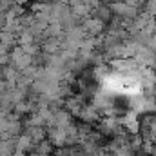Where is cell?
Wrapping results in <instances>:
<instances>
[{"label": "cell", "mask_w": 156, "mask_h": 156, "mask_svg": "<svg viewBox=\"0 0 156 156\" xmlns=\"http://www.w3.org/2000/svg\"><path fill=\"white\" fill-rule=\"evenodd\" d=\"M73 123H75V116H73L66 107H62V109H58V111L53 113V125H55V127L67 129V127L73 125Z\"/></svg>", "instance_id": "cell-2"}, {"label": "cell", "mask_w": 156, "mask_h": 156, "mask_svg": "<svg viewBox=\"0 0 156 156\" xmlns=\"http://www.w3.org/2000/svg\"><path fill=\"white\" fill-rule=\"evenodd\" d=\"M7 129V116H0V134H4Z\"/></svg>", "instance_id": "cell-8"}, {"label": "cell", "mask_w": 156, "mask_h": 156, "mask_svg": "<svg viewBox=\"0 0 156 156\" xmlns=\"http://www.w3.org/2000/svg\"><path fill=\"white\" fill-rule=\"evenodd\" d=\"M22 133L27 134L33 144H38L42 140H45V127L44 125H24Z\"/></svg>", "instance_id": "cell-4"}, {"label": "cell", "mask_w": 156, "mask_h": 156, "mask_svg": "<svg viewBox=\"0 0 156 156\" xmlns=\"http://www.w3.org/2000/svg\"><path fill=\"white\" fill-rule=\"evenodd\" d=\"M15 151V138H0V156H11Z\"/></svg>", "instance_id": "cell-6"}, {"label": "cell", "mask_w": 156, "mask_h": 156, "mask_svg": "<svg viewBox=\"0 0 156 156\" xmlns=\"http://www.w3.org/2000/svg\"><path fill=\"white\" fill-rule=\"evenodd\" d=\"M53 144L45 138V140H42V142H38V144H35V147H33V151L35 153H38V154H45V156H49L51 153H53Z\"/></svg>", "instance_id": "cell-7"}, {"label": "cell", "mask_w": 156, "mask_h": 156, "mask_svg": "<svg viewBox=\"0 0 156 156\" xmlns=\"http://www.w3.org/2000/svg\"><path fill=\"white\" fill-rule=\"evenodd\" d=\"M96 127L104 136H113L123 129L120 123V116H100V120L96 122Z\"/></svg>", "instance_id": "cell-1"}, {"label": "cell", "mask_w": 156, "mask_h": 156, "mask_svg": "<svg viewBox=\"0 0 156 156\" xmlns=\"http://www.w3.org/2000/svg\"><path fill=\"white\" fill-rule=\"evenodd\" d=\"M11 156H27V153H26V151H18V149H15Z\"/></svg>", "instance_id": "cell-9"}, {"label": "cell", "mask_w": 156, "mask_h": 156, "mask_svg": "<svg viewBox=\"0 0 156 156\" xmlns=\"http://www.w3.org/2000/svg\"><path fill=\"white\" fill-rule=\"evenodd\" d=\"M76 118L80 120V122H85V123L93 125V123H96V122L100 120V113H98V109H96L94 104L87 102V104L82 107V111H80V115H78Z\"/></svg>", "instance_id": "cell-3"}, {"label": "cell", "mask_w": 156, "mask_h": 156, "mask_svg": "<svg viewBox=\"0 0 156 156\" xmlns=\"http://www.w3.org/2000/svg\"><path fill=\"white\" fill-rule=\"evenodd\" d=\"M151 156H156V144L153 145V151H151Z\"/></svg>", "instance_id": "cell-10"}, {"label": "cell", "mask_w": 156, "mask_h": 156, "mask_svg": "<svg viewBox=\"0 0 156 156\" xmlns=\"http://www.w3.org/2000/svg\"><path fill=\"white\" fill-rule=\"evenodd\" d=\"M33 147H35V144L29 140V136H27V134L20 133V134L15 138V149H18V151H26V153H31V151H33Z\"/></svg>", "instance_id": "cell-5"}]
</instances>
